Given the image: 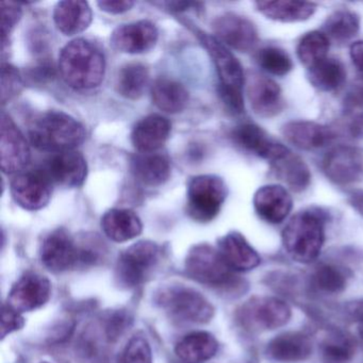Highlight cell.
Listing matches in <instances>:
<instances>
[{"label":"cell","instance_id":"cell-1","mask_svg":"<svg viewBox=\"0 0 363 363\" xmlns=\"http://www.w3.org/2000/svg\"><path fill=\"white\" fill-rule=\"evenodd\" d=\"M58 69L67 86L78 91L92 90L105 78V55L93 42L75 39L61 50Z\"/></svg>","mask_w":363,"mask_h":363},{"label":"cell","instance_id":"cell-2","mask_svg":"<svg viewBox=\"0 0 363 363\" xmlns=\"http://www.w3.org/2000/svg\"><path fill=\"white\" fill-rule=\"evenodd\" d=\"M29 141L42 152L59 154L75 150L86 140L84 125L62 111H48L31 121Z\"/></svg>","mask_w":363,"mask_h":363},{"label":"cell","instance_id":"cell-3","mask_svg":"<svg viewBox=\"0 0 363 363\" xmlns=\"http://www.w3.org/2000/svg\"><path fill=\"white\" fill-rule=\"evenodd\" d=\"M195 35L212 59L218 78V93L220 99L233 113L244 111V72L235 55L216 37L197 28Z\"/></svg>","mask_w":363,"mask_h":363},{"label":"cell","instance_id":"cell-4","mask_svg":"<svg viewBox=\"0 0 363 363\" xmlns=\"http://www.w3.org/2000/svg\"><path fill=\"white\" fill-rule=\"evenodd\" d=\"M282 242L293 260L312 262L320 256L324 245V220L311 210L295 214L282 231Z\"/></svg>","mask_w":363,"mask_h":363},{"label":"cell","instance_id":"cell-5","mask_svg":"<svg viewBox=\"0 0 363 363\" xmlns=\"http://www.w3.org/2000/svg\"><path fill=\"white\" fill-rule=\"evenodd\" d=\"M227 195L226 184L218 176H194L186 189V212L196 222H211L220 213Z\"/></svg>","mask_w":363,"mask_h":363},{"label":"cell","instance_id":"cell-6","mask_svg":"<svg viewBox=\"0 0 363 363\" xmlns=\"http://www.w3.org/2000/svg\"><path fill=\"white\" fill-rule=\"evenodd\" d=\"M158 303L172 318L182 322L203 324L214 314L213 306L201 293L182 284L163 289Z\"/></svg>","mask_w":363,"mask_h":363},{"label":"cell","instance_id":"cell-7","mask_svg":"<svg viewBox=\"0 0 363 363\" xmlns=\"http://www.w3.org/2000/svg\"><path fill=\"white\" fill-rule=\"evenodd\" d=\"M160 250L152 241H139L129 246L118 257L116 277L121 286L135 288L147 280L157 267Z\"/></svg>","mask_w":363,"mask_h":363},{"label":"cell","instance_id":"cell-8","mask_svg":"<svg viewBox=\"0 0 363 363\" xmlns=\"http://www.w3.org/2000/svg\"><path fill=\"white\" fill-rule=\"evenodd\" d=\"M186 271L195 281L210 286H229L233 280V271L226 264L218 250L199 244L186 255Z\"/></svg>","mask_w":363,"mask_h":363},{"label":"cell","instance_id":"cell-9","mask_svg":"<svg viewBox=\"0 0 363 363\" xmlns=\"http://www.w3.org/2000/svg\"><path fill=\"white\" fill-rule=\"evenodd\" d=\"M238 318L242 326L248 330H274L290 320L291 309L281 299L255 297L242 306L238 312Z\"/></svg>","mask_w":363,"mask_h":363},{"label":"cell","instance_id":"cell-10","mask_svg":"<svg viewBox=\"0 0 363 363\" xmlns=\"http://www.w3.org/2000/svg\"><path fill=\"white\" fill-rule=\"evenodd\" d=\"M12 199L27 211H39L50 203L52 182L43 169L21 172L10 184Z\"/></svg>","mask_w":363,"mask_h":363},{"label":"cell","instance_id":"cell-11","mask_svg":"<svg viewBox=\"0 0 363 363\" xmlns=\"http://www.w3.org/2000/svg\"><path fill=\"white\" fill-rule=\"evenodd\" d=\"M0 162L5 174L21 173L30 160V147L11 116L1 112Z\"/></svg>","mask_w":363,"mask_h":363},{"label":"cell","instance_id":"cell-12","mask_svg":"<svg viewBox=\"0 0 363 363\" xmlns=\"http://www.w3.org/2000/svg\"><path fill=\"white\" fill-rule=\"evenodd\" d=\"M40 255L42 263L56 273L73 269L82 261V250L65 229H57L44 239Z\"/></svg>","mask_w":363,"mask_h":363},{"label":"cell","instance_id":"cell-13","mask_svg":"<svg viewBox=\"0 0 363 363\" xmlns=\"http://www.w3.org/2000/svg\"><path fill=\"white\" fill-rule=\"evenodd\" d=\"M323 169L329 180L348 186L363 179V155L350 146H337L327 152L323 160Z\"/></svg>","mask_w":363,"mask_h":363},{"label":"cell","instance_id":"cell-14","mask_svg":"<svg viewBox=\"0 0 363 363\" xmlns=\"http://www.w3.org/2000/svg\"><path fill=\"white\" fill-rule=\"evenodd\" d=\"M42 169L52 184H58L63 188H80L88 177L86 158L76 150L52 155Z\"/></svg>","mask_w":363,"mask_h":363},{"label":"cell","instance_id":"cell-15","mask_svg":"<svg viewBox=\"0 0 363 363\" xmlns=\"http://www.w3.org/2000/svg\"><path fill=\"white\" fill-rule=\"evenodd\" d=\"M159 39L158 29L150 21H138L116 27L110 42L112 48L124 54L139 55L150 52Z\"/></svg>","mask_w":363,"mask_h":363},{"label":"cell","instance_id":"cell-16","mask_svg":"<svg viewBox=\"0 0 363 363\" xmlns=\"http://www.w3.org/2000/svg\"><path fill=\"white\" fill-rule=\"evenodd\" d=\"M52 284L48 278L35 273H28L21 277L12 286L8 296V306L22 312L39 309L50 301Z\"/></svg>","mask_w":363,"mask_h":363},{"label":"cell","instance_id":"cell-17","mask_svg":"<svg viewBox=\"0 0 363 363\" xmlns=\"http://www.w3.org/2000/svg\"><path fill=\"white\" fill-rule=\"evenodd\" d=\"M216 39L224 45L239 52H248L258 41V33L255 25L243 16L235 13H225L212 23Z\"/></svg>","mask_w":363,"mask_h":363},{"label":"cell","instance_id":"cell-18","mask_svg":"<svg viewBox=\"0 0 363 363\" xmlns=\"http://www.w3.org/2000/svg\"><path fill=\"white\" fill-rule=\"evenodd\" d=\"M231 135L235 143L240 147L271 163L289 152L286 146L274 141L260 127L250 123L235 127Z\"/></svg>","mask_w":363,"mask_h":363},{"label":"cell","instance_id":"cell-19","mask_svg":"<svg viewBox=\"0 0 363 363\" xmlns=\"http://www.w3.org/2000/svg\"><path fill=\"white\" fill-rule=\"evenodd\" d=\"M290 193L284 186L269 184L261 186L254 196V207L261 220L269 224H279L292 210Z\"/></svg>","mask_w":363,"mask_h":363},{"label":"cell","instance_id":"cell-20","mask_svg":"<svg viewBox=\"0 0 363 363\" xmlns=\"http://www.w3.org/2000/svg\"><path fill=\"white\" fill-rule=\"evenodd\" d=\"M172 125L159 114H150L140 120L131 131V143L142 154L156 152L169 139Z\"/></svg>","mask_w":363,"mask_h":363},{"label":"cell","instance_id":"cell-21","mask_svg":"<svg viewBox=\"0 0 363 363\" xmlns=\"http://www.w3.org/2000/svg\"><path fill=\"white\" fill-rule=\"evenodd\" d=\"M247 97L257 116L272 118L282 110L281 89L264 76H252L247 84Z\"/></svg>","mask_w":363,"mask_h":363},{"label":"cell","instance_id":"cell-22","mask_svg":"<svg viewBox=\"0 0 363 363\" xmlns=\"http://www.w3.org/2000/svg\"><path fill=\"white\" fill-rule=\"evenodd\" d=\"M130 172L140 184L156 188L163 186L171 177V160L164 154L140 152L131 158Z\"/></svg>","mask_w":363,"mask_h":363},{"label":"cell","instance_id":"cell-23","mask_svg":"<svg viewBox=\"0 0 363 363\" xmlns=\"http://www.w3.org/2000/svg\"><path fill=\"white\" fill-rule=\"evenodd\" d=\"M218 252L233 271L245 272L260 264L258 252L241 233H227L218 242Z\"/></svg>","mask_w":363,"mask_h":363},{"label":"cell","instance_id":"cell-24","mask_svg":"<svg viewBox=\"0 0 363 363\" xmlns=\"http://www.w3.org/2000/svg\"><path fill=\"white\" fill-rule=\"evenodd\" d=\"M309 337L297 331L281 333L267 344L269 359L280 363H297L306 360L311 354Z\"/></svg>","mask_w":363,"mask_h":363},{"label":"cell","instance_id":"cell-25","mask_svg":"<svg viewBox=\"0 0 363 363\" xmlns=\"http://www.w3.org/2000/svg\"><path fill=\"white\" fill-rule=\"evenodd\" d=\"M93 20L92 9L82 0H65L54 9V22L60 33L75 35L89 28Z\"/></svg>","mask_w":363,"mask_h":363},{"label":"cell","instance_id":"cell-26","mask_svg":"<svg viewBox=\"0 0 363 363\" xmlns=\"http://www.w3.org/2000/svg\"><path fill=\"white\" fill-rule=\"evenodd\" d=\"M282 135L289 143L299 150H313L328 144L333 140L330 129L308 121H293L282 127Z\"/></svg>","mask_w":363,"mask_h":363},{"label":"cell","instance_id":"cell-27","mask_svg":"<svg viewBox=\"0 0 363 363\" xmlns=\"http://www.w3.org/2000/svg\"><path fill=\"white\" fill-rule=\"evenodd\" d=\"M101 228L111 241L123 243L139 237L143 224L133 210L111 209L104 214Z\"/></svg>","mask_w":363,"mask_h":363},{"label":"cell","instance_id":"cell-28","mask_svg":"<svg viewBox=\"0 0 363 363\" xmlns=\"http://www.w3.org/2000/svg\"><path fill=\"white\" fill-rule=\"evenodd\" d=\"M218 343L216 337L207 331H196L182 337L175 352L178 358L186 363H201L216 356Z\"/></svg>","mask_w":363,"mask_h":363},{"label":"cell","instance_id":"cell-29","mask_svg":"<svg viewBox=\"0 0 363 363\" xmlns=\"http://www.w3.org/2000/svg\"><path fill=\"white\" fill-rule=\"evenodd\" d=\"M256 6L263 16L281 23L303 22L311 18L316 10L314 4L291 0L258 1Z\"/></svg>","mask_w":363,"mask_h":363},{"label":"cell","instance_id":"cell-30","mask_svg":"<svg viewBox=\"0 0 363 363\" xmlns=\"http://www.w3.org/2000/svg\"><path fill=\"white\" fill-rule=\"evenodd\" d=\"M155 106L167 113H179L188 105L189 93L180 82L169 78H160L152 86Z\"/></svg>","mask_w":363,"mask_h":363},{"label":"cell","instance_id":"cell-31","mask_svg":"<svg viewBox=\"0 0 363 363\" xmlns=\"http://www.w3.org/2000/svg\"><path fill=\"white\" fill-rule=\"evenodd\" d=\"M271 165L278 179L282 180L291 190L303 192L309 186L311 174L307 164L290 150Z\"/></svg>","mask_w":363,"mask_h":363},{"label":"cell","instance_id":"cell-32","mask_svg":"<svg viewBox=\"0 0 363 363\" xmlns=\"http://www.w3.org/2000/svg\"><path fill=\"white\" fill-rule=\"evenodd\" d=\"M150 84L147 67L141 63L124 65L116 77V89L118 94L129 101L141 99Z\"/></svg>","mask_w":363,"mask_h":363},{"label":"cell","instance_id":"cell-33","mask_svg":"<svg viewBox=\"0 0 363 363\" xmlns=\"http://www.w3.org/2000/svg\"><path fill=\"white\" fill-rule=\"evenodd\" d=\"M310 84L320 92H333L343 86L346 71L337 59L326 58L310 67L308 73Z\"/></svg>","mask_w":363,"mask_h":363},{"label":"cell","instance_id":"cell-34","mask_svg":"<svg viewBox=\"0 0 363 363\" xmlns=\"http://www.w3.org/2000/svg\"><path fill=\"white\" fill-rule=\"evenodd\" d=\"M356 352V341L345 331L335 330L326 335L320 345L324 363H348Z\"/></svg>","mask_w":363,"mask_h":363},{"label":"cell","instance_id":"cell-35","mask_svg":"<svg viewBox=\"0 0 363 363\" xmlns=\"http://www.w3.org/2000/svg\"><path fill=\"white\" fill-rule=\"evenodd\" d=\"M360 28V20L354 12L337 10L328 16L324 24V33L337 42L352 39Z\"/></svg>","mask_w":363,"mask_h":363},{"label":"cell","instance_id":"cell-36","mask_svg":"<svg viewBox=\"0 0 363 363\" xmlns=\"http://www.w3.org/2000/svg\"><path fill=\"white\" fill-rule=\"evenodd\" d=\"M329 39L324 33L311 31L301 38L297 46V56L308 69L328 58Z\"/></svg>","mask_w":363,"mask_h":363},{"label":"cell","instance_id":"cell-37","mask_svg":"<svg viewBox=\"0 0 363 363\" xmlns=\"http://www.w3.org/2000/svg\"><path fill=\"white\" fill-rule=\"evenodd\" d=\"M257 62L261 69L274 76H284L293 69L290 56L278 48H264L257 54Z\"/></svg>","mask_w":363,"mask_h":363},{"label":"cell","instance_id":"cell-38","mask_svg":"<svg viewBox=\"0 0 363 363\" xmlns=\"http://www.w3.org/2000/svg\"><path fill=\"white\" fill-rule=\"evenodd\" d=\"M314 286L324 293L337 294L346 286V276L337 265L322 264L313 275Z\"/></svg>","mask_w":363,"mask_h":363},{"label":"cell","instance_id":"cell-39","mask_svg":"<svg viewBox=\"0 0 363 363\" xmlns=\"http://www.w3.org/2000/svg\"><path fill=\"white\" fill-rule=\"evenodd\" d=\"M23 89V80L18 69L10 63L1 65V103L11 101Z\"/></svg>","mask_w":363,"mask_h":363},{"label":"cell","instance_id":"cell-40","mask_svg":"<svg viewBox=\"0 0 363 363\" xmlns=\"http://www.w3.org/2000/svg\"><path fill=\"white\" fill-rule=\"evenodd\" d=\"M124 363H152V348L145 337H131L124 352Z\"/></svg>","mask_w":363,"mask_h":363},{"label":"cell","instance_id":"cell-41","mask_svg":"<svg viewBox=\"0 0 363 363\" xmlns=\"http://www.w3.org/2000/svg\"><path fill=\"white\" fill-rule=\"evenodd\" d=\"M1 10V42L7 46L10 35L22 18V8L18 4L3 1L0 4Z\"/></svg>","mask_w":363,"mask_h":363},{"label":"cell","instance_id":"cell-42","mask_svg":"<svg viewBox=\"0 0 363 363\" xmlns=\"http://www.w3.org/2000/svg\"><path fill=\"white\" fill-rule=\"evenodd\" d=\"M24 318L9 306H4L3 320H1V337L10 335L24 326Z\"/></svg>","mask_w":363,"mask_h":363},{"label":"cell","instance_id":"cell-43","mask_svg":"<svg viewBox=\"0 0 363 363\" xmlns=\"http://www.w3.org/2000/svg\"><path fill=\"white\" fill-rule=\"evenodd\" d=\"M101 11L109 14H122L129 11L135 6L130 0H107V1H99L97 3Z\"/></svg>","mask_w":363,"mask_h":363},{"label":"cell","instance_id":"cell-44","mask_svg":"<svg viewBox=\"0 0 363 363\" xmlns=\"http://www.w3.org/2000/svg\"><path fill=\"white\" fill-rule=\"evenodd\" d=\"M350 58L361 75H363V41L354 42L350 46Z\"/></svg>","mask_w":363,"mask_h":363},{"label":"cell","instance_id":"cell-45","mask_svg":"<svg viewBox=\"0 0 363 363\" xmlns=\"http://www.w3.org/2000/svg\"><path fill=\"white\" fill-rule=\"evenodd\" d=\"M165 6L169 8L171 11L180 13V12L188 11L190 9H197L201 7V3H191V1H171V3H165Z\"/></svg>","mask_w":363,"mask_h":363},{"label":"cell","instance_id":"cell-46","mask_svg":"<svg viewBox=\"0 0 363 363\" xmlns=\"http://www.w3.org/2000/svg\"><path fill=\"white\" fill-rule=\"evenodd\" d=\"M350 130L352 137L362 138L363 137V114L359 113L352 118L350 124Z\"/></svg>","mask_w":363,"mask_h":363},{"label":"cell","instance_id":"cell-47","mask_svg":"<svg viewBox=\"0 0 363 363\" xmlns=\"http://www.w3.org/2000/svg\"><path fill=\"white\" fill-rule=\"evenodd\" d=\"M348 313L358 320H363V299L350 303L347 307Z\"/></svg>","mask_w":363,"mask_h":363},{"label":"cell","instance_id":"cell-48","mask_svg":"<svg viewBox=\"0 0 363 363\" xmlns=\"http://www.w3.org/2000/svg\"><path fill=\"white\" fill-rule=\"evenodd\" d=\"M354 203L357 209L363 214V194L354 195Z\"/></svg>","mask_w":363,"mask_h":363},{"label":"cell","instance_id":"cell-49","mask_svg":"<svg viewBox=\"0 0 363 363\" xmlns=\"http://www.w3.org/2000/svg\"><path fill=\"white\" fill-rule=\"evenodd\" d=\"M360 335H361V337H362V339H363V328L361 329Z\"/></svg>","mask_w":363,"mask_h":363},{"label":"cell","instance_id":"cell-50","mask_svg":"<svg viewBox=\"0 0 363 363\" xmlns=\"http://www.w3.org/2000/svg\"><path fill=\"white\" fill-rule=\"evenodd\" d=\"M44 363H46V362H44Z\"/></svg>","mask_w":363,"mask_h":363}]
</instances>
